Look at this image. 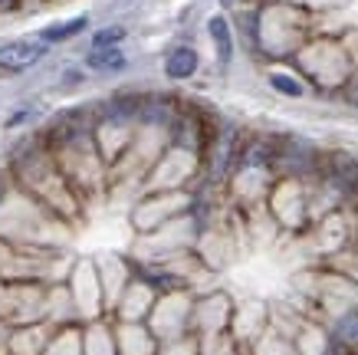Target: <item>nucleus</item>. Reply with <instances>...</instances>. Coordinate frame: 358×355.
<instances>
[{
  "label": "nucleus",
  "instance_id": "f257e3e1",
  "mask_svg": "<svg viewBox=\"0 0 358 355\" xmlns=\"http://www.w3.org/2000/svg\"><path fill=\"white\" fill-rule=\"evenodd\" d=\"M46 56V40H13L0 46V73H23Z\"/></svg>",
  "mask_w": 358,
  "mask_h": 355
},
{
  "label": "nucleus",
  "instance_id": "f03ea898",
  "mask_svg": "<svg viewBox=\"0 0 358 355\" xmlns=\"http://www.w3.org/2000/svg\"><path fill=\"white\" fill-rule=\"evenodd\" d=\"M164 73L171 76V79H191V76L197 73V53L191 50V46H178V50H171L168 60H164Z\"/></svg>",
  "mask_w": 358,
  "mask_h": 355
},
{
  "label": "nucleus",
  "instance_id": "7ed1b4c3",
  "mask_svg": "<svg viewBox=\"0 0 358 355\" xmlns=\"http://www.w3.org/2000/svg\"><path fill=\"white\" fill-rule=\"evenodd\" d=\"M207 33H210V40L217 46V60L227 66L234 60V33H230L227 17H210L207 20Z\"/></svg>",
  "mask_w": 358,
  "mask_h": 355
},
{
  "label": "nucleus",
  "instance_id": "20e7f679",
  "mask_svg": "<svg viewBox=\"0 0 358 355\" xmlns=\"http://www.w3.org/2000/svg\"><path fill=\"white\" fill-rule=\"evenodd\" d=\"M86 63L96 73H119V69H125V53L119 46H102V50H92L86 56Z\"/></svg>",
  "mask_w": 358,
  "mask_h": 355
},
{
  "label": "nucleus",
  "instance_id": "39448f33",
  "mask_svg": "<svg viewBox=\"0 0 358 355\" xmlns=\"http://www.w3.org/2000/svg\"><path fill=\"white\" fill-rule=\"evenodd\" d=\"M336 342L345 345V349H352V352H358V309L338 319V326H336Z\"/></svg>",
  "mask_w": 358,
  "mask_h": 355
},
{
  "label": "nucleus",
  "instance_id": "423d86ee",
  "mask_svg": "<svg viewBox=\"0 0 358 355\" xmlns=\"http://www.w3.org/2000/svg\"><path fill=\"white\" fill-rule=\"evenodd\" d=\"M86 17H76V20L69 23H53V27H46L43 30V40L46 43H63V40H69V36H76V33L86 30Z\"/></svg>",
  "mask_w": 358,
  "mask_h": 355
},
{
  "label": "nucleus",
  "instance_id": "0eeeda50",
  "mask_svg": "<svg viewBox=\"0 0 358 355\" xmlns=\"http://www.w3.org/2000/svg\"><path fill=\"white\" fill-rule=\"evenodd\" d=\"M270 86L276 89V92H282V96H289V99H299L306 92L303 83H299V79H293V76H286V73H273L270 76Z\"/></svg>",
  "mask_w": 358,
  "mask_h": 355
},
{
  "label": "nucleus",
  "instance_id": "6e6552de",
  "mask_svg": "<svg viewBox=\"0 0 358 355\" xmlns=\"http://www.w3.org/2000/svg\"><path fill=\"white\" fill-rule=\"evenodd\" d=\"M125 40V27H102V30L92 36V50H102V46H119Z\"/></svg>",
  "mask_w": 358,
  "mask_h": 355
},
{
  "label": "nucleus",
  "instance_id": "1a4fd4ad",
  "mask_svg": "<svg viewBox=\"0 0 358 355\" xmlns=\"http://www.w3.org/2000/svg\"><path fill=\"white\" fill-rule=\"evenodd\" d=\"M345 99H348V106H355V109H358V86L348 89V96H345Z\"/></svg>",
  "mask_w": 358,
  "mask_h": 355
},
{
  "label": "nucleus",
  "instance_id": "9d476101",
  "mask_svg": "<svg viewBox=\"0 0 358 355\" xmlns=\"http://www.w3.org/2000/svg\"><path fill=\"white\" fill-rule=\"evenodd\" d=\"M17 7V0H0V11H13Z\"/></svg>",
  "mask_w": 358,
  "mask_h": 355
},
{
  "label": "nucleus",
  "instance_id": "9b49d317",
  "mask_svg": "<svg viewBox=\"0 0 358 355\" xmlns=\"http://www.w3.org/2000/svg\"><path fill=\"white\" fill-rule=\"evenodd\" d=\"M220 4H224V7H230V4H234V0H220Z\"/></svg>",
  "mask_w": 358,
  "mask_h": 355
},
{
  "label": "nucleus",
  "instance_id": "f8f14e48",
  "mask_svg": "<svg viewBox=\"0 0 358 355\" xmlns=\"http://www.w3.org/2000/svg\"><path fill=\"white\" fill-rule=\"evenodd\" d=\"M0 194H3V188H0Z\"/></svg>",
  "mask_w": 358,
  "mask_h": 355
}]
</instances>
